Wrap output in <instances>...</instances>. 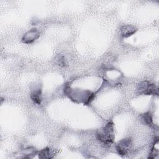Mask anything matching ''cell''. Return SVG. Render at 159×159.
I'll return each mask as SVG.
<instances>
[{
	"mask_svg": "<svg viewBox=\"0 0 159 159\" xmlns=\"http://www.w3.org/2000/svg\"><path fill=\"white\" fill-rule=\"evenodd\" d=\"M97 138L102 143L107 146L111 145L114 141V125L112 122H108L101 131L96 134Z\"/></svg>",
	"mask_w": 159,
	"mask_h": 159,
	"instance_id": "6da1fadb",
	"label": "cell"
},
{
	"mask_svg": "<svg viewBox=\"0 0 159 159\" xmlns=\"http://www.w3.org/2000/svg\"><path fill=\"white\" fill-rule=\"evenodd\" d=\"M138 89L140 93L147 95L158 94L157 88L153 84H151L147 81H143L139 84Z\"/></svg>",
	"mask_w": 159,
	"mask_h": 159,
	"instance_id": "7a4b0ae2",
	"label": "cell"
},
{
	"mask_svg": "<svg viewBox=\"0 0 159 159\" xmlns=\"http://www.w3.org/2000/svg\"><path fill=\"white\" fill-rule=\"evenodd\" d=\"M131 147V140L130 139H125L120 140L116 145V150L120 155H125Z\"/></svg>",
	"mask_w": 159,
	"mask_h": 159,
	"instance_id": "3957f363",
	"label": "cell"
},
{
	"mask_svg": "<svg viewBox=\"0 0 159 159\" xmlns=\"http://www.w3.org/2000/svg\"><path fill=\"white\" fill-rule=\"evenodd\" d=\"M39 35L37 29H32L24 35L22 38V40L25 43H30L38 38Z\"/></svg>",
	"mask_w": 159,
	"mask_h": 159,
	"instance_id": "277c9868",
	"label": "cell"
},
{
	"mask_svg": "<svg viewBox=\"0 0 159 159\" xmlns=\"http://www.w3.org/2000/svg\"><path fill=\"white\" fill-rule=\"evenodd\" d=\"M136 29L132 25H125L124 26L121 30V34L124 37H129L135 33Z\"/></svg>",
	"mask_w": 159,
	"mask_h": 159,
	"instance_id": "5b68a950",
	"label": "cell"
},
{
	"mask_svg": "<svg viewBox=\"0 0 159 159\" xmlns=\"http://www.w3.org/2000/svg\"><path fill=\"white\" fill-rule=\"evenodd\" d=\"M31 99L37 104H40L42 101V93L40 90H37L32 92L30 94Z\"/></svg>",
	"mask_w": 159,
	"mask_h": 159,
	"instance_id": "8992f818",
	"label": "cell"
},
{
	"mask_svg": "<svg viewBox=\"0 0 159 159\" xmlns=\"http://www.w3.org/2000/svg\"><path fill=\"white\" fill-rule=\"evenodd\" d=\"M142 119H143L144 122L149 125H152L153 122H152V117L149 112L145 113L142 115Z\"/></svg>",
	"mask_w": 159,
	"mask_h": 159,
	"instance_id": "52a82bcc",
	"label": "cell"
},
{
	"mask_svg": "<svg viewBox=\"0 0 159 159\" xmlns=\"http://www.w3.org/2000/svg\"><path fill=\"white\" fill-rule=\"evenodd\" d=\"M59 58L57 60L58 62V65L61 66H65L66 65V63H65V59L64 58V57L63 56H59L58 57Z\"/></svg>",
	"mask_w": 159,
	"mask_h": 159,
	"instance_id": "ba28073f",
	"label": "cell"
}]
</instances>
